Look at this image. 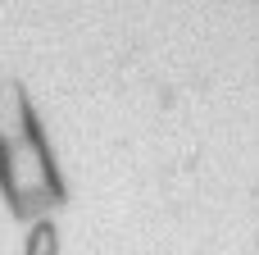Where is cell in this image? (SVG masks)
Segmentation results:
<instances>
[{
  "mask_svg": "<svg viewBox=\"0 0 259 255\" xmlns=\"http://www.w3.org/2000/svg\"><path fill=\"white\" fill-rule=\"evenodd\" d=\"M27 228H32V237H27V255H50V251H55V228H50V219L27 224Z\"/></svg>",
  "mask_w": 259,
  "mask_h": 255,
  "instance_id": "cell-2",
  "label": "cell"
},
{
  "mask_svg": "<svg viewBox=\"0 0 259 255\" xmlns=\"http://www.w3.org/2000/svg\"><path fill=\"white\" fill-rule=\"evenodd\" d=\"M0 201L18 224L55 219L68 205V178L50 128L18 78H0Z\"/></svg>",
  "mask_w": 259,
  "mask_h": 255,
  "instance_id": "cell-1",
  "label": "cell"
}]
</instances>
